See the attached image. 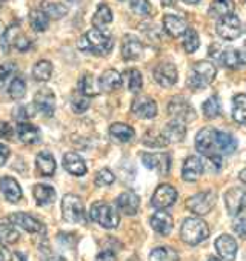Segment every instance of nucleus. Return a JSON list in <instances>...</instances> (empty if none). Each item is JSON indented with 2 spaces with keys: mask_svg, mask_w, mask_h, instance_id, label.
I'll use <instances>...</instances> for the list:
<instances>
[{
  "mask_svg": "<svg viewBox=\"0 0 246 261\" xmlns=\"http://www.w3.org/2000/svg\"><path fill=\"white\" fill-rule=\"evenodd\" d=\"M112 46H114L112 37L103 30H97V28L85 33L77 42V48L80 51L91 53L94 56H106L111 53Z\"/></svg>",
  "mask_w": 246,
  "mask_h": 261,
  "instance_id": "nucleus-1",
  "label": "nucleus"
},
{
  "mask_svg": "<svg viewBox=\"0 0 246 261\" xmlns=\"http://www.w3.org/2000/svg\"><path fill=\"white\" fill-rule=\"evenodd\" d=\"M180 237L186 244L195 246L209 237V227L200 217H189L182 223Z\"/></svg>",
  "mask_w": 246,
  "mask_h": 261,
  "instance_id": "nucleus-2",
  "label": "nucleus"
},
{
  "mask_svg": "<svg viewBox=\"0 0 246 261\" xmlns=\"http://www.w3.org/2000/svg\"><path fill=\"white\" fill-rule=\"evenodd\" d=\"M215 75H217L215 65L209 60H202L192 66L186 85L192 89H202V88L208 86L209 83H212Z\"/></svg>",
  "mask_w": 246,
  "mask_h": 261,
  "instance_id": "nucleus-3",
  "label": "nucleus"
},
{
  "mask_svg": "<svg viewBox=\"0 0 246 261\" xmlns=\"http://www.w3.org/2000/svg\"><path fill=\"white\" fill-rule=\"evenodd\" d=\"M89 217L94 223L105 229H115L120 223L117 211L105 201H95L89 209Z\"/></svg>",
  "mask_w": 246,
  "mask_h": 261,
  "instance_id": "nucleus-4",
  "label": "nucleus"
},
{
  "mask_svg": "<svg viewBox=\"0 0 246 261\" xmlns=\"http://www.w3.org/2000/svg\"><path fill=\"white\" fill-rule=\"evenodd\" d=\"M62 217L68 223H83L85 221V207L82 200L74 194H66L62 200Z\"/></svg>",
  "mask_w": 246,
  "mask_h": 261,
  "instance_id": "nucleus-5",
  "label": "nucleus"
},
{
  "mask_svg": "<svg viewBox=\"0 0 246 261\" xmlns=\"http://www.w3.org/2000/svg\"><path fill=\"white\" fill-rule=\"evenodd\" d=\"M217 133L218 130L214 127H203L195 137V148L206 159L218 155Z\"/></svg>",
  "mask_w": 246,
  "mask_h": 261,
  "instance_id": "nucleus-6",
  "label": "nucleus"
},
{
  "mask_svg": "<svg viewBox=\"0 0 246 261\" xmlns=\"http://www.w3.org/2000/svg\"><path fill=\"white\" fill-rule=\"evenodd\" d=\"M215 201H217L215 192L205 191V192H200V194H195V195L189 197L186 200V207L191 212H194L195 215L202 217V215H206V214L211 212V209L215 206Z\"/></svg>",
  "mask_w": 246,
  "mask_h": 261,
  "instance_id": "nucleus-7",
  "label": "nucleus"
},
{
  "mask_svg": "<svg viewBox=\"0 0 246 261\" xmlns=\"http://www.w3.org/2000/svg\"><path fill=\"white\" fill-rule=\"evenodd\" d=\"M168 112L174 118H180L185 121H192L195 118V109L185 97H173L168 103Z\"/></svg>",
  "mask_w": 246,
  "mask_h": 261,
  "instance_id": "nucleus-8",
  "label": "nucleus"
},
{
  "mask_svg": "<svg viewBox=\"0 0 246 261\" xmlns=\"http://www.w3.org/2000/svg\"><path fill=\"white\" fill-rule=\"evenodd\" d=\"M177 201V191L171 185H160L153 194L151 198V206L163 211L166 207H171Z\"/></svg>",
  "mask_w": 246,
  "mask_h": 261,
  "instance_id": "nucleus-9",
  "label": "nucleus"
},
{
  "mask_svg": "<svg viewBox=\"0 0 246 261\" xmlns=\"http://www.w3.org/2000/svg\"><path fill=\"white\" fill-rule=\"evenodd\" d=\"M217 34L223 40H235L241 34V22L237 16L231 14L222 17L217 23Z\"/></svg>",
  "mask_w": 246,
  "mask_h": 261,
  "instance_id": "nucleus-10",
  "label": "nucleus"
},
{
  "mask_svg": "<svg viewBox=\"0 0 246 261\" xmlns=\"http://www.w3.org/2000/svg\"><path fill=\"white\" fill-rule=\"evenodd\" d=\"M225 204L229 215H237L240 211L246 207V189L243 188H231L225 194Z\"/></svg>",
  "mask_w": 246,
  "mask_h": 261,
  "instance_id": "nucleus-11",
  "label": "nucleus"
},
{
  "mask_svg": "<svg viewBox=\"0 0 246 261\" xmlns=\"http://www.w3.org/2000/svg\"><path fill=\"white\" fill-rule=\"evenodd\" d=\"M154 80L162 88H171L177 83V68L173 63H160L154 68Z\"/></svg>",
  "mask_w": 246,
  "mask_h": 261,
  "instance_id": "nucleus-12",
  "label": "nucleus"
},
{
  "mask_svg": "<svg viewBox=\"0 0 246 261\" xmlns=\"http://www.w3.org/2000/svg\"><path fill=\"white\" fill-rule=\"evenodd\" d=\"M34 108L45 117H53L56 111V97L51 89H40L34 95Z\"/></svg>",
  "mask_w": 246,
  "mask_h": 261,
  "instance_id": "nucleus-13",
  "label": "nucleus"
},
{
  "mask_svg": "<svg viewBox=\"0 0 246 261\" xmlns=\"http://www.w3.org/2000/svg\"><path fill=\"white\" fill-rule=\"evenodd\" d=\"M131 112L136 117H139V118L150 120V118H154L157 115V105H156V101L151 97L140 95V97H137V98L133 100Z\"/></svg>",
  "mask_w": 246,
  "mask_h": 261,
  "instance_id": "nucleus-14",
  "label": "nucleus"
},
{
  "mask_svg": "<svg viewBox=\"0 0 246 261\" xmlns=\"http://www.w3.org/2000/svg\"><path fill=\"white\" fill-rule=\"evenodd\" d=\"M16 226H19L20 229H23L25 232L28 233H45V226L37 220L34 218L33 215L30 214H25V212H14L8 217Z\"/></svg>",
  "mask_w": 246,
  "mask_h": 261,
  "instance_id": "nucleus-15",
  "label": "nucleus"
},
{
  "mask_svg": "<svg viewBox=\"0 0 246 261\" xmlns=\"http://www.w3.org/2000/svg\"><path fill=\"white\" fill-rule=\"evenodd\" d=\"M142 163L145 168L151 171H157L162 175H168L169 168H171V159L169 154L162 152V154H143L142 155Z\"/></svg>",
  "mask_w": 246,
  "mask_h": 261,
  "instance_id": "nucleus-16",
  "label": "nucleus"
},
{
  "mask_svg": "<svg viewBox=\"0 0 246 261\" xmlns=\"http://www.w3.org/2000/svg\"><path fill=\"white\" fill-rule=\"evenodd\" d=\"M115 203L125 215H136L140 207V197L134 191H125L117 197Z\"/></svg>",
  "mask_w": 246,
  "mask_h": 261,
  "instance_id": "nucleus-17",
  "label": "nucleus"
},
{
  "mask_svg": "<svg viewBox=\"0 0 246 261\" xmlns=\"http://www.w3.org/2000/svg\"><path fill=\"white\" fill-rule=\"evenodd\" d=\"M215 249H217L218 255L222 256V259H225V261H234L235 256H237L238 246H237V241L231 235L223 233V235H220L215 240Z\"/></svg>",
  "mask_w": 246,
  "mask_h": 261,
  "instance_id": "nucleus-18",
  "label": "nucleus"
},
{
  "mask_svg": "<svg viewBox=\"0 0 246 261\" xmlns=\"http://www.w3.org/2000/svg\"><path fill=\"white\" fill-rule=\"evenodd\" d=\"M143 54V43L139 40V37L128 34L123 37L121 42V56L125 60H137Z\"/></svg>",
  "mask_w": 246,
  "mask_h": 261,
  "instance_id": "nucleus-19",
  "label": "nucleus"
},
{
  "mask_svg": "<svg viewBox=\"0 0 246 261\" xmlns=\"http://www.w3.org/2000/svg\"><path fill=\"white\" fill-rule=\"evenodd\" d=\"M0 191H2L7 201L14 203V204L23 198L22 188H20L19 181L13 177H2L0 178Z\"/></svg>",
  "mask_w": 246,
  "mask_h": 261,
  "instance_id": "nucleus-20",
  "label": "nucleus"
},
{
  "mask_svg": "<svg viewBox=\"0 0 246 261\" xmlns=\"http://www.w3.org/2000/svg\"><path fill=\"white\" fill-rule=\"evenodd\" d=\"M162 133L168 143H179L186 136V121L180 118H174L163 127Z\"/></svg>",
  "mask_w": 246,
  "mask_h": 261,
  "instance_id": "nucleus-21",
  "label": "nucleus"
},
{
  "mask_svg": "<svg viewBox=\"0 0 246 261\" xmlns=\"http://www.w3.org/2000/svg\"><path fill=\"white\" fill-rule=\"evenodd\" d=\"M203 169H205V163L200 157L195 155L188 157L182 168V178L185 181H197L203 174Z\"/></svg>",
  "mask_w": 246,
  "mask_h": 261,
  "instance_id": "nucleus-22",
  "label": "nucleus"
},
{
  "mask_svg": "<svg viewBox=\"0 0 246 261\" xmlns=\"http://www.w3.org/2000/svg\"><path fill=\"white\" fill-rule=\"evenodd\" d=\"M19 139L25 143V145H37L42 140V133L40 129L31 123L27 121H20L16 127Z\"/></svg>",
  "mask_w": 246,
  "mask_h": 261,
  "instance_id": "nucleus-23",
  "label": "nucleus"
},
{
  "mask_svg": "<svg viewBox=\"0 0 246 261\" xmlns=\"http://www.w3.org/2000/svg\"><path fill=\"white\" fill-rule=\"evenodd\" d=\"M150 224L151 227L159 233V235H169L171 230H173V226H174V221H173V217L165 212V211H157L156 214H153L151 220H150Z\"/></svg>",
  "mask_w": 246,
  "mask_h": 261,
  "instance_id": "nucleus-24",
  "label": "nucleus"
},
{
  "mask_svg": "<svg viewBox=\"0 0 246 261\" xmlns=\"http://www.w3.org/2000/svg\"><path fill=\"white\" fill-rule=\"evenodd\" d=\"M63 168L71 174V175H76V177H82L86 174V165H85V160L76 154V152H66L63 155Z\"/></svg>",
  "mask_w": 246,
  "mask_h": 261,
  "instance_id": "nucleus-25",
  "label": "nucleus"
},
{
  "mask_svg": "<svg viewBox=\"0 0 246 261\" xmlns=\"http://www.w3.org/2000/svg\"><path fill=\"white\" fill-rule=\"evenodd\" d=\"M123 80H121V75L115 71V69H106L100 79H99V88L100 91L103 92H112V91H117L120 86H121Z\"/></svg>",
  "mask_w": 246,
  "mask_h": 261,
  "instance_id": "nucleus-26",
  "label": "nucleus"
},
{
  "mask_svg": "<svg viewBox=\"0 0 246 261\" xmlns=\"http://www.w3.org/2000/svg\"><path fill=\"white\" fill-rule=\"evenodd\" d=\"M163 28H165V31H166L171 37H180V36H183V34L186 33L188 25H186V22H185L182 17L166 14V16L163 17Z\"/></svg>",
  "mask_w": 246,
  "mask_h": 261,
  "instance_id": "nucleus-27",
  "label": "nucleus"
},
{
  "mask_svg": "<svg viewBox=\"0 0 246 261\" xmlns=\"http://www.w3.org/2000/svg\"><path fill=\"white\" fill-rule=\"evenodd\" d=\"M36 169L42 177H51L56 172V160L50 152H40L36 157Z\"/></svg>",
  "mask_w": 246,
  "mask_h": 261,
  "instance_id": "nucleus-28",
  "label": "nucleus"
},
{
  "mask_svg": "<svg viewBox=\"0 0 246 261\" xmlns=\"http://www.w3.org/2000/svg\"><path fill=\"white\" fill-rule=\"evenodd\" d=\"M33 195L39 206H50L56 201V191L50 185H36L33 188Z\"/></svg>",
  "mask_w": 246,
  "mask_h": 261,
  "instance_id": "nucleus-29",
  "label": "nucleus"
},
{
  "mask_svg": "<svg viewBox=\"0 0 246 261\" xmlns=\"http://www.w3.org/2000/svg\"><path fill=\"white\" fill-rule=\"evenodd\" d=\"M109 134H111V137L114 140H117L120 143H128L136 136L134 129L130 124H125V123H114V124H111Z\"/></svg>",
  "mask_w": 246,
  "mask_h": 261,
  "instance_id": "nucleus-30",
  "label": "nucleus"
},
{
  "mask_svg": "<svg viewBox=\"0 0 246 261\" xmlns=\"http://www.w3.org/2000/svg\"><path fill=\"white\" fill-rule=\"evenodd\" d=\"M20 238L19 230L16 229V224L8 218L0 221V243L4 244H14Z\"/></svg>",
  "mask_w": 246,
  "mask_h": 261,
  "instance_id": "nucleus-31",
  "label": "nucleus"
},
{
  "mask_svg": "<svg viewBox=\"0 0 246 261\" xmlns=\"http://www.w3.org/2000/svg\"><path fill=\"white\" fill-rule=\"evenodd\" d=\"M234 8H235L234 0H214L209 5V16L215 19H222L231 16L234 13Z\"/></svg>",
  "mask_w": 246,
  "mask_h": 261,
  "instance_id": "nucleus-32",
  "label": "nucleus"
},
{
  "mask_svg": "<svg viewBox=\"0 0 246 261\" xmlns=\"http://www.w3.org/2000/svg\"><path fill=\"white\" fill-rule=\"evenodd\" d=\"M30 25L36 33H43L50 27V17L43 8H36L30 13Z\"/></svg>",
  "mask_w": 246,
  "mask_h": 261,
  "instance_id": "nucleus-33",
  "label": "nucleus"
},
{
  "mask_svg": "<svg viewBox=\"0 0 246 261\" xmlns=\"http://www.w3.org/2000/svg\"><path fill=\"white\" fill-rule=\"evenodd\" d=\"M217 146H218L220 154L231 155L237 149V140L229 133H222V130H218L217 133Z\"/></svg>",
  "mask_w": 246,
  "mask_h": 261,
  "instance_id": "nucleus-34",
  "label": "nucleus"
},
{
  "mask_svg": "<svg viewBox=\"0 0 246 261\" xmlns=\"http://www.w3.org/2000/svg\"><path fill=\"white\" fill-rule=\"evenodd\" d=\"M112 22V11L109 10L108 5L100 4L97 7V11L92 16V25L97 30H103L105 27H108Z\"/></svg>",
  "mask_w": 246,
  "mask_h": 261,
  "instance_id": "nucleus-35",
  "label": "nucleus"
},
{
  "mask_svg": "<svg viewBox=\"0 0 246 261\" xmlns=\"http://www.w3.org/2000/svg\"><path fill=\"white\" fill-rule=\"evenodd\" d=\"M77 86H79L80 94L82 95H86V97H95L99 94V89H100L99 88V83H95L92 74H89V72H86V74H83L80 77Z\"/></svg>",
  "mask_w": 246,
  "mask_h": 261,
  "instance_id": "nucleus-36",
  "label": "nucleus"
},
{
  "mask_svg": "<svg viewBox=\"0 0 246 261\" xmlns=\"http://www.w3.org/2000/svg\"><path fill=\"white\" fill-rule=\"evenodd\" d=\"M232 118L240 124H246V95L244 94H237L232 98Z\"/></svg>",
  "mask_w": 246,
  "mask_h": 261,
  "instance_id": "nucleus-37",
  "label": "nucleus"
},
{
  "mask_svg": "<svg viewBox=\"0 0 246 261\" xmlns=\"http://www.w3.org/2000/svg\"><path fill=\"white\" fill-rule=\"evenodd\" d=\"M218 60H220V63L225 68H229V69H234L238 65H241L240 63L238 49H235V48H225V49H222L220 54H218Z\"/></svg>",
  "mask_w": 246,
  "mask_h": 261,
  "instance_id": "nucleus-38",
  "label": "nucleus"
},
{
  "mask_svg": "<svg viewBox=\"0 0 246 261\" xmlns=\"http://www.w3.org/2000/svg\"><path fill=\"white\" fill-rule=\"evenodd\" d=\"M150 261H179V253L168 246L156 247L150 253Z\"/></svg>",
  "mask_w": 246,
  "mask_h": 261,
  "instance_id": "nucleus-39",
  "label": "nucleus"
},
{
  "mask_svg": "<svg viewBox=\"0 0 246 261\" xmlns=\"http://www.w3.org/2000/svg\"><path fill=\"white\" fill-rule=\"evenodd\" d=\"M53 75V65L48 60H40L33 68V77L36 82H48Z\"/></svg>",
  "mask_w": 246,
  "mask_h": 261,
  "instance_id": "nucleus-40",
  "label": "nucleus"
},
{
  "mask_svg": "<svg viewBox=\"0 0 246 261\" xmlns=\"http://www.w3.org/2000/svg\"><path fill=\"white\" fill-rule=\"evenodd\" d=\"M142 142L148 148H159V149L160 148H165L168 145L163 133H157V130H148V133L143 136Z\"/></svg>",
  "mask_w": 246,
  "mask_h": 261,
  "instance_id": "nucleus-41",
  "label": "nucleus"
},
{
  "mask_svg": "<svg viewBox=\"0 0 246 261\" xmlns=\"http://www.w3.org/2000/svg\"><path fill=\"white\" fill-rule=\"evenodd\" d=\"M125 83L128 91L131 92H139L143 86V77L140 74V71L137 69H128L125 72Z\"/></svg>",
  "mask_w": 246,
  "mask_h": 261,
  "instance_id": "nucleus-42",
  "label": "nucleus"
},
{
  "mask_svg": "<svg viewBox=\"0 0 246 261\" xmlns=\"http://www.w3.org/2000/svg\"><path fill=\"white\" fill-rule=\"evenodd\" d=\"M20 37V30L17 25H11L2 36V49L5 53H10V49L13 46H16V42L17 39Z\"/></svg>",
  "mask_w": 246,
  "mask_h": 261,
  "instance_id": "nucleus-43",
  "label": "nucleus"
},
{
  "mask_svg": "<svg viewBox=\"0 0 246 261\" xmlns=\"http://www.w3.org/2000/svg\"><path fill=\"white\" fill-rule=\"evenodd\" d=\"M27 94V83L23 79L20 77H14L8 86V95L13 98V100H20L23 98Z\"/></svg>",
  "mask_w": 246,
  "mask_h": 261,
  "instance_id": "nucleus-44",
  "label": "nucleus"
},
{
  "mask_svg": "<svg viewBox=\"0 0 246 261\" xmlns=\"http://www.w3.org/2000/svg\"><path fill=\"white\" fill-rule=\"evenodd\" d=\"M183 36H185V37H183V48H185V51H186L188 54L195 53V51L199 49V46H200V39H199L197 31L188 28L186 33H185Z\"/></svg>",
  "mask_w": 246,
  "mask_h": 261,
  "instance_id": "nucleus-45",
  "label": "nucleus"
},
{
  "mask_svg": "<svg viewBox=\"0 0 246 261\" xmlns=\"http://www.w3.org/2000/svg\"><path fill=\"white\" fill-rule=\"evenodd\" d=\"M202 111H203V115L206 118H215L220 115V101H218V97H209L208 100H205V103L202 105Z\"/></svg>",
  "mask_w": 246,
  "mask_h": 261,
  "instance_id": "nucleus-46",
  "label": "nucleus"
},
{
  "mask_svg": "<svg viewBox=\"0 0 246 261\" xmlns=\"http://www.w3.org/2000/svg\"><path fill=\"white\" fill-rule=\"evenodd\" d=\"M232 229L240 238L246 240V207L243 211H240L237 215H234Z\"/></svg>",
  "mask_w": 246,
  "mask_h": 261,
  "instance_id": "nucleus-47",
  "label": "nucleus"
},
{
  "mask_svg": "<svg viewBox=\"0 0 246 261\" xmlns=\"http://www.w3.org/2000/svg\"><path fill=\"white\" fill-rule=\"evenodd\" d=\"M43 11L48 14L50 19H54V20H59L68 14V8L62 4H46L43 7Z\"/></svg>",
  "mask_w": 246,
  "mask_h": 261,
  "instance_id": "nucleus-48",
  "label": "nucleus"
},
{
  "mask_svg": "<svg viewBox=\"0 0 246 261\" xmlns=\"http://www.w3.org/2000/svg\"><path fill=\"white\" fill-rule=\"evenodd\" d=\"M16 72H17L16 63L8 62V63H2V65H0V88H4L5 83H7L11 77H14Z\"/></svg>",
  "mask_w": 246,
  "mask_h": 261,
  "instance_id": "nucleus-49",
  "label": "nucleus"
},
{
  "mask_svg": "<svg viewBox=\"0 0 246 261\" xmlns=\"http://www.w3.org/2000/svg\"><path fill=\"white\" fill-rule=\"evenodd\" d=\"M94 181H95V185H97V186L103 188V186H109V185H112V183L115 181V177H114V174H112L109 169L103 168V169H100V171L95 174Z\"/></svg>",
  "mask_w": 246,
  "mask_h": 261,
  "instance_id": "nucleus-50",
  "label": "nucleus"
},
{
  "mask_svg": "<svg viewBox=\"0 0 246 261\" xmlns=\"http://www.w3.org/2000/svg\"><path fill=\"white\" fill-rule=\"evenodd\" d=\"M130 7L139 16H148L151 13V4L148 0H130Z\"/></svg>",
  "mask_w": 246,
  "mask_h": 261,
  "instance_id": "nucleus-51",
  "label": "nucleus"
},
{
  "mask_svg": "<svg viewBox=\"0 0 246 261\" xmlns=\"http://www.w3.org/2000/svg\"><path fill=\"white\" fill-rule=\"evenodd\" d=\"M71 106H72V111H74V112L82 114V112H85V111L89 108V100H88L86 95H79V97H74V98H72Z\"/></svg>",
  "mask_w": 246,
  "mask_h": 261,
  "instance_id": "nucleus-52",
  "label": "nucleus"
},
{
  "mask_svg": "<svg viewBox=\"0 0 246 261\" xmlns=\"http://www.w3.org/2000/svg\"><path fill=\"white\" fill-rule=\"evenodd\" d=\"M13 137H14V127L7 121H0V139L11 140Z\"/></svg>",
  "mask_w": 246,
  "mask_h": 261,
  "instance_id": "nucleus-53",
  "label": "nucleus"
},
{
  "mask_svg": "<svg viewBox=\"0 0 246 261\" xmlns=\"http://www.w3.org/2000/svg\"><path fill=\"white\" fill-rule=\"evenodd\" d=\"M115 253L111 252V250H102L97 256H95V261H115Z\"/></svg>",
  "mask_w": 246,
  "mask_h": 261,
  "instance_id": "nucleus-54",
  "label": "nucleus"
},
{
  "mask_svg": "<svg viewBox=\"0 0 246 261\" xmlns=\"http://www.w3.org/2000/svg\"><path fill=\"white\" fill-rule=\"evenodd\" d=\"M30 46H31V42H30L27 37L20 36V37L17 39L16 46H14V48H17L19 51H28V49H30Z\"/></svg>",
  "mask_w": 246,
  "mask_h": 261,
  "instance_id": "nucleus-55",
  "label": "nucleus"
},
{
  "mask_svg": "<svg viewBox=\"0 0 246 261\" xmlns=\"http://www.w3.org/2000/svg\"><path fill=\"white\" fill-rule=\"evenodd\" d=\"M0 261H13V253L4 246V243H0Z\"/></svg>",
  "mask_w": 246,
  "mask_h": 261,
  "instance_id": "nucleus-56",
  "label": "nucleus"
},
{
  "mask_svg": "<svg viewBox=\"0 0 246 261\" xmlns=\"http://www.w3.org/2000/svg\"><path fill=\"white\" fill-rule=\"evenodd\" d=\"M40 261H63L59 255H56V253H53L51 250H43V253H42V259Z\"/></svg>",
  "mask_w": 246,
  "mask_h": 261,
  "instance_id": "nucleus-57",
  "label": "nucleus"
},
{
  "mask_svg": "<svg viewBox=\"0 0 246 261\" xmlns=\"http://www.w3.org/2000/svg\"><path fill=\"white\" fill-rule=\"evenodd\" d=\"M10 157V148L5 145H0V166H4Z\"/></svg>",
  "mask_w": 246,
  "mask_h": 261,
  "instance_id": "nucleus-58",
  "label": "nucleus"
},
{
  "mask_svg": "<svg viewBox=\"0 0 246 261\" xmlns=\"http://www.w3.org/2000/svg\"><path fill=\"white\" fill-rule=\"evenodd\" d=\"M238 56H240V63L246 65V43L238 49Z\"/></svg>",
  "mask_w": 246,
  "mask_h": 261,
  "instance_id": "nucleus-59",
  "label": "nucleus"
},
{
  "mask_svg": "<svg viewBox=\"0 0 246 261\" xmlns=\"http://www.w3.org/2000/svg\"><path fill=\"white\" fill-rule=\"evenodd\" d=\"M238 177H240V181H241L243 185H246V168L240 172V175H238Z\"/></svg>",
  "mask_w": 246,
  "mask_h": 261,
  "instance_id": "nucleus-60",
  "label": "nucleus"
},
{
  "mask_svg": "<svg viewBox=\"0 0 246 261\" xmlns=\"http://www.w3.org/2000/svg\"><path fill=\"white\" fill-rule=\"evenodd\" d=\"M185 4H189V5H195V4H199L200 0H183Z\"/></svg>",
  "mask_w": 246,
  "mask_h": 261,
  "instance_id": "nucleus-61",
  "label": "nucleus"
},
{
  "mask_svg": "<svg viewBox=\"0 0 246 261\" xmlns=\"http://www.w3.org/2000/svg\"><path fill=\"white\" fill-rule=\"evenodd\" d=\"M208 261H222V259H218V258H215V256H209Z\"/></svg>",
  "mask_w": 246,
  "mask_h": 261,
  "instance_id": "nucleus-62",
  "label": "nucleus"
},
{
  "mask_svg": "<svg viewBox=\"0 0 246 261\" xmlns=\"http://www.w3.org/2000/svg\"><path fill=\"white\" fill-rule=\"evenodd\" d=\"M17 256L20 258V261H27V258H25V256H23L22 253H17Z\"/></svg>",
  "mask_w": 246,
  "mask_h": 261,
  "instance_id": "nucleus-63",
  "label": "nucleus"
},
{
  "mask_svg": "<svg viewBox=\"0 0 246 261\" xmlns=\"http://www.w3.org/2000/svg\"><path fill=\"white\" fill-rule=\"evenodd\" d=\"M5 4H7V0H0V8H2V7H4Z\"/></svg>",
  "mask_w": 246,
  "mask_h": 261,
  "instance_id": "nucleus-64",
  "label": "nucleus"
}]
</instances>
